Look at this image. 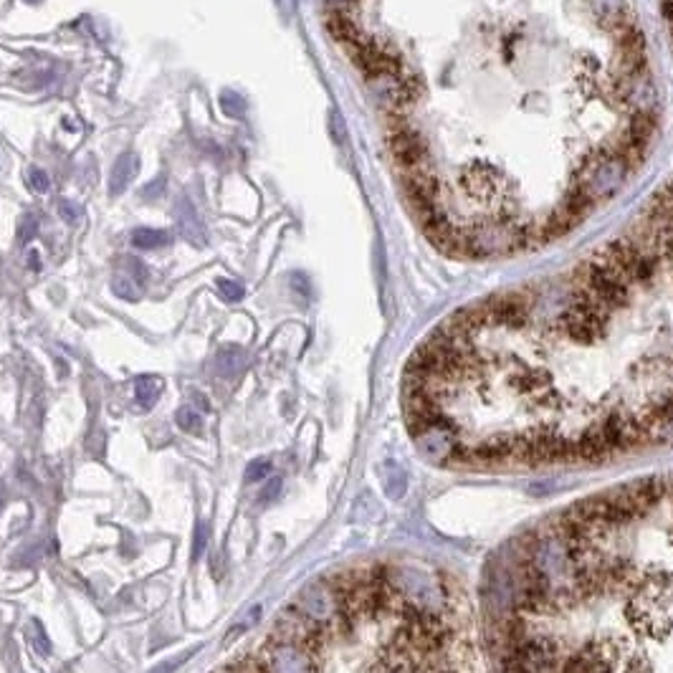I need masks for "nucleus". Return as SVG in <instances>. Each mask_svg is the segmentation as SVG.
<instances>
[{
	"mask_svg": "<svg viewBox=\"0 0 673 673\" xmlns=\"http://www.w3.org/2000/svg\"><path fill=\"white\" fill-rule=\"evenodd\" d=\"M279 491H281V478H271L268 486L263 488V493L258 496V501H261V504H268V501H273L276 496H279Z\"/></svg>",
	"mask_w": 673,
	"mask_h": 673,
	"instance_id": "aec40b11",
	"label": "nucleus"
},
{
	"mask_svg": "<svg viewBox=\"0 0 673 673\" xmlns=\"http://www.w3.org/2000/svg\"><path fill=\"white\" fill-rule=\"evenodd\" d=\"M246 349L239 347V344H226V347L218 349L215 354V367H218V375L221 378H236L241 370L246 367Z\"/></svg>",
	"mask_w": 673,
	"mask_h": 673,
	"instance_id": "39448f33",
	"label": "nucleus"
},
{
	"mask_svg": "<svg viewBox=\"0 0 673 673\" xmlns=\"http://www.w3.org/2000/svg\"><path fill=\"white\" fill-rule=\"evenodd\" d=\"M163 187H165V175H160V177H155V182H150V185L142 190V195L145 197H152L155 192H163Z\"/></svg>",
	"mask_w": 673,
	"mask_h": 673,
	"instance_id": "4be33fe9",
	"label": "nucleus"
},
{
	"mask_svg": "<svg viewBox=\"0 0 673 673\" xmlns=\"http://www.w3.org/2000/svg\"><path fill=\"white\" fill-rule=\"evenodd\" d=\"M160 393H163V380L155 378V375H142L134 383V395H137V403H140L142 410H150L160 398Z\"/></svg>",
	"mask_w": 673,
	"mask_h": 673,
	"instance_id": "423d86ee",
	"label": "nucleus"
},
{
	"mask_svg": "<svg viewBox=\"0 0 673 673\" xmlns=\"http://www.w3.org/2000/svg\"><path fill=\"white\" fill-rule=\"evenodd\" d=\"M35 628H38V633H35V638H33V645H35V650L41 653V656H51V640L46 638V633H43V628L35 623Z\"/></svg>",
	"mask_w": 673,
	"mask_h": 673,
	"instance_id": "6ab92c4d",
	"label": "nucleus"
},
{
	"mask_svg": "<svg viewBox=\"0 0 673 673\" xmlns=\"http://www.w3.org/2000/svg\"><path fill=\"white\" fill-rule=\"evenodd\" d=\"M221 106L228 116H241L246 111V102L241 99V94H236V92H223Z\"/></svg>",
	"mask_w": 673,
	"mask_h": 673,
	"instance_id": "9b49d317",
	"label": "nucleus"
},
{
	"mask_svg": "<svg viewBox=\"0 0 673 673\" xmlns=\"http://www.w3.org/2000/svg\"><path fill=\"white\" fill-rule=\"evenodd\" d=\"M38 236V218L35 215H23V221L18 223V241L28 246Z\"/></svg>",
	"mask_w": 673,
	"mask_h": 673,
	"instance_id": "f8f14e48",
	"label": "nucleus"
},
{
	"mask_svg": "<svg viewBox=\"0 0 673 673\" xmlns=\"http://www.w3.org/2000/svg\"><path fill=\"white\" fill-rule=\"evenodd\" d=\"M28 185L33 187L35 192H48L51 190V177H48V173L46 170H41V168H31L28 170Z\"/></svg>",
	"mask_w": 673,
	"mask_h": 673,
	"instance_id": "dca6fc26",
	"label": "nucleus"
},
{
	"mask_svg": "<svg viewBox=\"0 0 673 673\" xmlns=\"http://www.w3.org/2000/svg\"><path fill=\"white\" fill-rule=\"evenodd\" d=\"M175 423L180 425V430H185V433H203V420H200V415L192 407H180V410L175 412Z\"/></svg>",
	"mask_w": 673,
	"mask_h": 673,
	"instance_id": "1a4fd4ad",
	"label": "nucleus"
},
{
	"mask_svg": "<svg viewBox=\"0 0 673 673\" xmlns=\"http://www.w3.org/2000/svg\"><path fill=\"white\" fill-rule=\"evenodd\" d=\"M122 266H124V271H129V276H132L140 286L147 281V266L142 261H137V258H132V256H124Z\"/></svg>",
	"mask_w": 673,
	"mask_h": 673,
	"instance_id": "f3484780",
	"label": "nucleus"
},
{
	"mask_svg": "<svg viewBox=\"0 0 673 673\" xmlns=\"http://www.w3.org/2000/svg\"><path fill=\"white\" fill-rule=\"evenodd\" d=\"M268 471H271V461L268 459H258L253 461V464H248V469H246V483H256L261 481V478L268 476Z\"/></svg>",
	"mask_w": 673,
	"mask_h": 673,
	"instance_id": "4468645a",
	"label": "nucleus"
},
{
	"mask_svg": "<svg viewBox=\"0 0 673 673\" xmlns=\"http://www.w3.org/2000/svg\"><path fill=\"white\" fill-rule=\"evenodd\" d=\"M140 173V157L134 152H124L119 160L114 163L109 175V192L111 195H122L129 187V182L134 180V175Z\"/></svg>",
	"mask_w": 673,
	"mask_h": 673,
	"instance_id": "7ed1b4c3",
	"label": "nucleus"
},
{
	"mask_svg": "<svg viewBox=\"0 0 673 673\" xmlns=\"http://www.w3.org/2000/svg\"><path fill=\"white\" fill-rule=\"evenodd\" d=\"M111 289L116 296H122L127 302H137L142 296V286L129 276V273H116L114 281H111Z\"/></svg>",
	"mask_w": 673,
	"mask_h": 673,
	"instance_id": "6e6552de",
	"label": "nucleus"
},
{
	"mask_svg": "<svg viewBox=\"0 0 673 673\" xmlns=\"http://www.w3.org/2000/svg\"><path fill=\"white\" fill-rule=\"evenodd\" d=\"M385 486H388V493L393 496V499L403 496V491H405V474H403L395 464H388V471H385Z\"/></svg>",
	"mask_w": 673,
	"mask_h": 673,
	"instance_id": "9d476101",
	"label": "nucleus"
},
{
	"mask_svg": "<svg viewBox=\"0 0 673 673\" xmlns=\"http://www.w3.org/2000/svg\"><path fill=\"white\" fill-rule=\"evenodd\" d=\"M56 210L66 223H71V226L79 223V218H82V208H79L74 200H69V197H61V200L56 203Z\"/></svg>",
	"mask_w": 673,
	"mask_h": 673,
	"instance_id": "2eb2a0df",
	"label": "nucleus"
},
{
	"mask_svg": "<svg viewBox=\"0 0 673 673\" xmlns=\"http://www.w3.org/2000/svg\"><path fill=\"white\" fill-rule=\"evenodd\" d=\"M190 656H192V650H190V653H185V656H182V658H173V661H165V663H160V666H157V668H155V671H152V673H173L175 668L180 666L182 661H187V658H190Z\"/></svg>",
	"mask_w": 673,
	"mask_h": 673,
	"instance_id": "412c9836",
	"label": "nucleus"
},
{
	"mask_svg": "<svg viewBox=\"0 0 673 673\" xmlns=\"http://www.w3.org/2000/svg\"><path fill=\"white\" fill-rule=\"evenodd\" d=\"M218 291H221V296L226 299V302H241L246 289H244V284H241V281L218 279Z\"/></svg>",
	"mask_w": 673,
	"mask_h": 673,
	"instance_id": "ddd939ff",
	"label": "nucleus"
},
{
	"mask_svg": "<svg viewBox=\"0 0 673 673\" xmlns=\"http://www.w3.org/2000/svg\"><path fill=\"white\" fill-rule=\"evenodd\" d=\"M132 244L134 248H140V251L160 248V246L170 244V233L157 231V228H137V231L132 233Z\"/></svg>",
	"mask_w": 673,
	"mask_h": 673,
	"instance_id": "0eeeda50",
	"label": "nucleus"
},
{
	"mask_svg": "<svg viewBox=\"0 0 673 673\" xmlns=\"http://www.w3.org/2000/svg\"><path fill=\"white\" fill-rule=\"evenodd\" d=\"M256 656L263 663L266 673H319V653L294 640L276 638L271 633Z\"/></svg>",
	"mask_w": 673,
	"mask_h": 673,
	"instance_id": "f257e3e1",
	"label": "nucleus"
},
{
	"mask_svg": "<svg viewBox=\"0 0 673 673\" xmlns=\"http://www.w3.org/2000/svg\"><path fill=\"white\" fill-rule=\"evenodd\" d=\"M175 223H177L180 233L192 246H205V228L203 223H200V215H197L195 205H192L187 197H180V200L175 203Z\"/></svg>",
	"mask_w": 673,
	"mask_h": 673,
	"instance_id": "f03ea898",
	"label": "nucleus"
},
{
	"mask_svg": "<svg viewBox=\"0 0 673 673\" xmlns=\"http://www.w3.org/2000/svg\"><path fill=\"white\" fill-rule=\"evenodd\" d=\"M575 453L585 461H603L608 459L613 451H610L608 441H605V435L600 433V428H595V430H585V433L580 435V441L575 443Z\"/></svg>",
	"mask_w": 673,
	"mask_h": 673,
	"instance_id": "20e7f679",
	"label": "nucleus"
},
{
	"mask_svg": "<svg viewBox=\"0 0 673 673\" xmlns=\"http://www.w3.org/2000/svg\"><path fill=\"white\" fill-rule=\"evenodd\" d=\"M205 547H208V527L205 524H197L195 529V542H192V557H200L205 552Z\"/></svg>",
	"mask_w": 673,
	"mask_h": 673,
	"instance_id": "a211bd4d",
	"label": "nucleus"
},
{
	"mask_svg": "<svg viewBox=\"0 0 673 673\" xmlns=\"http://www.w3.org/2000/svg\"><path fill=\"white\" fill-rule=\"evenodd\" d=\"M28 266L33 268V271H38V268H41V256L35 253V251H33V253L28 256Z\"/></svg>",
	"mask_w": 673,
	"mask_h": 673,
	"instance_id": "5701e85b",
	"label": "nucleus"
}]
</instances>
